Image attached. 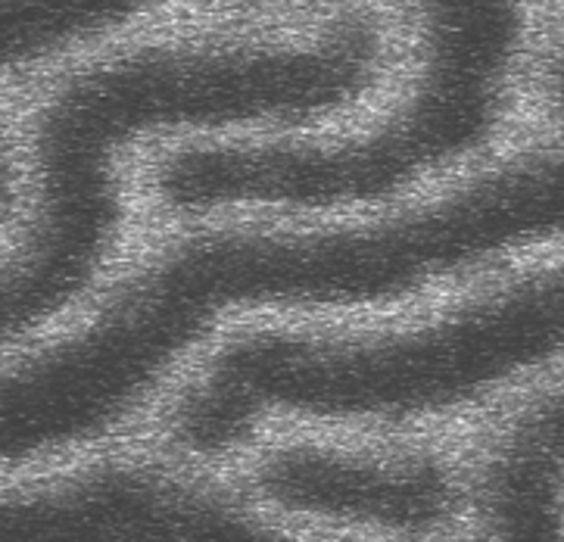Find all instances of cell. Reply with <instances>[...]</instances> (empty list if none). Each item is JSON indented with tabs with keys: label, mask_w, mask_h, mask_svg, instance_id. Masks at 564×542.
<instances>
[{
	"label": "cell",
	"mask_w": 564,
	"mask_h": 542,
	"mask_svg": "<svg viewBox=\"0 0 564 542\" xmlns=\"http://www.w3.org/2000/svg\"><path fill=\"white\" fill-rule=\"evenodd\" d=\"M528 250L518 187L496 160L383 216L178 237L126 274L78 334L131 418L231 315L390 306Z\"/></svg>",
	"instance_id": "cell-2"
},
{
	"label": "cell",
	"mask_w": 564,
	"mask_h": 542,
	"mask_svg": "<svg viewBox=\"0 0 564 542\" xmlns=\"http://www.w3.org/2000/svg\"><path fill=\"white\" fill-rule=\"evenodd\" d=\"M272 527L228 489L153 465H94L0 492V542L265 540Z\"/></svg>",
	"instance_id": "cell-4"
},
{
	"label": "cell",
	"mask_w": 564,
	"mask_h": 542,
	"mask_svg": "<svg viewBox=\"0 0 564 542\" xmlns=\"http://www.w3.org/2000/svg\"><path fill=\"white\" fill-rule=\"evenodd\" d=\"M153 0H0V73L122 29Z\"/></svg>",
	"instance_id": "cell-7"
},
{
	"label": "cell",
	"mask_w": 564,
	"mask_h": 542,
	"mask_svg": "<svg viewBox=\"0 0 564 542\" xmlns=\"http://www.w3.org/2000/svg\"><path fill=\"white\" fill-rule=\"evenodd\" d=\"M474 508L499 540H564V375L536 387L484 443Z\"/></svg>",
	"instance_id": "cell-6"
},
{
	"label": "cell",
	"mask_w": 564,
	"mask_h": 542,
	"mask_svg": "<svg viewBox=\"0 0 564 542\" xmlns=\"http://www.w3.org/2000/svg\"><path fill=\"white\" fill-rule=\"evenodd\" d=\"M13 203V169H10V156H7V138L0 128V218Z\"/></svg>",
	"instance_id": "cell-9"
},
{
	"label": "cell",
	"mask_w": 564,
	"mask_h": 542,
	"mask_svg": "<svg viewBox=\"0 0 564 542\" xmlns=\"http://www.w3.org/2000/svg\"><path fill=\"white\" fill-rule=\"evenodd\" d=\"M253 480L284 514L393 533L443 530L462 506L453 465L437 452L291 443L262 455Z\"/></svg>",
	"instance_id": "cell-5"
},
{
	"label": "cell",
	"mask_w": 564,
	"mask_h": 542,
	"mask_svg": "<svg viewBox=\"0 0 564 542\" xmlns=\"http://www.w3.org/2000/svg\"><path fill=\"white\" fill-rule=\"evenodd\" d=\"M543 100L546 107L564 119V44L555 47V54L549 56L546 66H543Z\"/></svg>",
	"instance_id": "cell-8"
},
{
	"label": "cell",
	"mask_w": 564,
	"mask_h": 542,
	"mask_svg": "<svg viewBox=\"0 0 564 542\" xmlns=\"http://www.w3.org/2000/svg\"><path fill=\"white\" fill-rule=\"evenodd\" d=\"M381 69V25L346 13L300 44H144L59 82L32 128V216L0 259V346L56 322L100 278L126 221L119 163L138 141L303 126L359 104Z\"/></svg>",
	"instance_id": "cell-1"
},
{
	"label": "cell",
	"mask_w": 564,
	"mask_h": 542,
	"mask_svg": "<svg viewBox=\"0 0 564 542\" xmlns=\"http://www.w3.org/2000/svg\"><path fill=\"white\" fill-rule=\"evenodd\" d=\"M564 361V256L393 330H240L172 402L178 449L219 458L269 421L453 415Z\"/></svg>",
	"instance_id": "cell-3"
}]
</instances>
